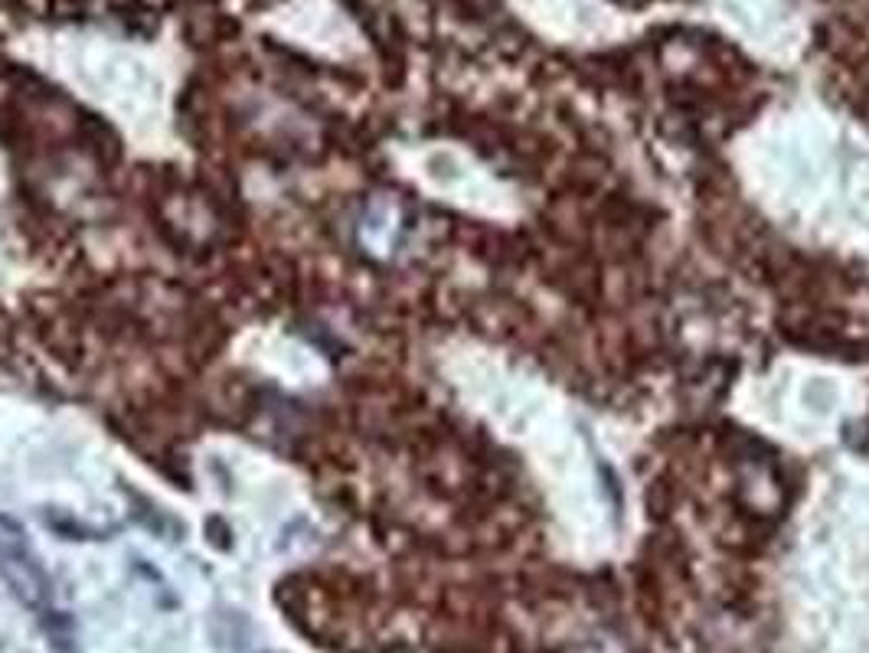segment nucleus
<instances>
[{
	"mask_svg": "<svg viewBox=\"0 0 869 653\" xmlns=\"http://www.w3.org/2000/svg\"><path fill=\"white\" fill-rule=\"evenodd\" d=\"M0 581L26 608H46L50 605V595H53L50 575L36 559L26 533L7 513H0Z\"/></svg>",
	"mask_w": 869,
	"mask_h": 653,
	"instance_id": "f257e3e1",
	"label": "nucleus"
}]
</instances>
